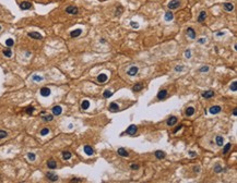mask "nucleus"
<instances>
[{
    "label": "nucleus",
    "mask_w": 237,
    "mask_h": 183,
    "mask_svg": "<svg viewBox=\"0 0 237 183\" xmlns=\"http://www.w3.org/2000/svg\"><path fill=\"white\" fill-rule=\"evenodd\" d=\"M179 5H180L179 0H172V1H169V2H168L167 7L170 9V10H174V9L179 8Z\"/></svg>",
    "instance_id": "1"
},
{
    "label": "nucleus",
    "mask_w": 237,
    "mask_h": 183,
    "mask_svg": "<svg viewBox=\"0 0 237 183\" xmlns=\"http://www.w3.org/2000/svg\"><path fill=\"white\" fill-rule=\"evenodd\" d=\"M66 13H68V14H78L79 9L77 7H74V5H69V7L66 8Z\"/></svg>",
    "instance_id": "2"
},
{
    "label": "nucleus",
    "mask_w": 237,
    "mask_h": 183,
    "mask_svg": "<svg viewBox=\"0 0 237 183\" xmlns=\"http://www.w3.org/2000/svg\"><path fill=\"white\" fill-rule=\"evenodd\" d=\"M137 131H138V128L134 124H131V125L129 126L128 129H127V134H129V135H134L136 133H137Z\"/></svg>",
    "instance_id": "3"
},
{
    "label": "nucleus",
    "mask_w": 237,
    "mask_h": 183,
    "mask_svg": "<svg viewBox=\"0 0 237 183\" xmlns=\"http://www.w3.org/2000/svg\"><path fill=\"white\" fill-rule=\"evenodd\" d=\"M20 8L22 10H28V9L32 8V3L28 2V1H23V2L20 3Z\"/></svg>",
    "instance_id": "4"
},
{
    "label": "nucleus",
    "mask_w": 237,
    "mask_h": 183,
    "mask_svg": "<svg viewBox=\"0 0 237 183\" xmlns=\"http://www.w3.org/2000/svg\"><path fill=\"white\" fill-rule=\"evenodd\" d=\"M39 93H41V95L43 96V97H48L52 92H50V89H49L48 87H43V88H41V92H39Z\"/></svg>",
    "instance_id": "5"
},
{
    "label": "nucleus",
    "mask_w": 237,
    "mask_h": 183,
    "mask_svg": "<svg viewBox=\"0 0 237 183\" xmlns=\"http://www.w3.org/2000/svg\"><path fill=\"white\" fill-rule=\"evenodd\" d=\"M138 71H139V69H138L137 67H131L130 69L128 70V72H127V74L129 75V76H134V75L138 73Z\"/></svg>",
    "instance_id": "6"
},
{
    "label": "nucleus",
    "mask_w": 237,
    "mask_h": 183,
    "mask_svg": "<svg viewBox=\"0 0 237 183\" xmlns=\"http://www.w3.org/2000/svg\"><path fill=\"white\" fill-rule=\"evenodd\" d=\"M27 35H28V37L34 38V39H42L43 38V36H42L39 33H37V32H31V33H28Z\"/></svg>",
    "instance_id": "7"
},
{
    "label": "nucleus",
    "mask_w": 237,
    "mask_h": 183,
    "mask_svg": "<svg viewBox=\"0 0 237 183\" xmlns=\"http://www.w3.org/2000/svg\"><path fill=\"white\" fill-rule=\"evenodd\" d=\"M221 110H222V108L220 106H212L209 111H210V114H216L219 112H221Z\"/></svg>",
    "instance_id": "8"
},
{
    "label": "nucleus",
    "mask_w": 237,
    "mask_h": 183,
    "mask_svg": "<svg viewBox=\"0 0 237 183\" xmlns=\"http://www.w3.org/2000/svg\"><path fill=\"white\" fill-rule=\"evenodd\" d=\"M177 123V118L176 117H170V118H168V120L166 121V124H167L168 126H173L174 124Z\"/></svg>",
    "instance_id": "9"
},
{
    "label": "nucleus",
    "mask_w": 237,
    "mask_h": 183,
    "mask_svg": "<svg viewBox=\"0 0 237 183\" xmlns=\"http://www.w3.org/2000/svg\"><path fill=\"white\" fill-rule=\"evenodd\" d=\"M84 153L88 156H92L93 154H94V150H93V148L90 146V145H85L84 146Z\"/></svg>",
    "instance_id": "10"
},
{
    "label": "nucleus",
    "mask_w": 237,
    "mask_h": 183,
    "mask_svg": "<svg viewBox=\"0 0 237 183\" xmlns=\"http://www.w3.org/2000/svg\"><path fill=\"white\" fill-rule=\"evenodd\" d=\"M117 153H118V155H119V156H121V157H128V156H129L128 152H127V150L125 149V148H122V147L118 148Z\"/></svg>",
    "instance_id": "11"
},
{
    "label": "nucleus",
    "mask_w": 237,
    "mask_h": 183,
    "mask_svg": "<svg viewBox=\"0 0 237 183\" xmlns=\"http://www.w3.org/2000/svg\"><path fill=\"white\" fill-rule=\"evenodd\" d=\"M187 35H188V37H190L191 39L196 38V33H195L192 27H188V29H187Z\"/></svg>",
    "instance_id": "12"
},
{
    "label": "nucleus",
    "mask_w": 237,
    "mask_h": 183,
    "mask_svg": "<svg viewBox=\"0 0 237 183\" xmlns=\"http://www.w3.org/2000/svg\"><path fill=\"white\" fill-rule=\"evenodd\" d=\"M61 112H62V108L60 106H55L54 108H53V114H54V116H59Z\"/></svg>",
    "instance_id": "13"
},
{
    "label": "nucleus",
    "mask_w": 237,
    "mask_h": 183,
    "mask_svg": "<svg viewBox=\"0 0 237 183\" xmlns=\"http://www.w3.org/2000/svg\"><path fill=\"white\" fill-rule=\"evenodd\" d=\"M46 177L50 181H57V180H58V175H56L55 173H53V172H47L46 173Z\"/></svg>",
    "instance_id": "14"
},
{
    "label": "nucleus",
    "mask_w": 237,
    "mask_h": 183,
    "mask_svg": "<svg viewBox=\"0 0 237 183\" xmlns=\"http://www.w3.org/2000/svg\"><path fill=\"white\" fill-rule=\"evenodd\" d=\"M166 96H167V90H166V89L160 90V92H158V94H157V98H158V99H164Z\"/></svg>",
    "instance_id": "15"
},
{
    "label": "nucleus",
    "mask_w": 237,
    "mask_h": 183,
    "mask_svg": "<svg viewBox=\"0 0 237 183\" xmlns=\"http://www.w3.org/2000/svg\"><path fill=\"white\" fill-rule=\"evenodd\" d=\"M205 18H206V12L205 11H201L200 14H199V16H198V22L202 23V22L205 20Z\"/></svg>",
    "instance_id": "16"
},
{
    "label": "nucleus",
    "mask_w": 237,
    "mask_h": 183,
    "mask_svg": "<svg viewBox=\"0 0 237 183\" xmlns=\"http://www.w3.org/2000/svg\"><path fill=\"white\" fill-rule=\"evenodd\" d=\"M107 79H108V77H107V75H106V74H103V73H102V74H100V75L97 76V81H98L100 83H105L106 81H107Z\"/></svg>",
    "instance_id": "17"
},
{
    "label": "nucleus",
    "mask_w": 237,
    "mask_h": 183,
    "mask_svg": "<svg viewBox=\"0 0 237 183\" xmlns=\"http://www.w3.org/2000/svg\"><path fill=\"white\" fill-rule=\"evenodd\" d=\"M223 5H224V9L226 11H233L234 10V5L231 3V2H225Z\"/></svg>",
    "instance_id": "18"
},
{
    "label": "nucleus",
    "mask_w": 237,
    "mask_h": 183,
    "mask_svg": "<svg viewBox=\"0 0 237 183\" xmlns=\"http://www.w3.org/2000/svg\"><path fill=\"white\" fill-rule=\"evenodd\" d=\"M155 157L157 159H163V158H165V153L163 150H156L155 152Z\"/></svg>",
    "instance_id": "19"
},
{
    "label": "nucleus",
    "mask_w": 237,
    "mask_h": 183,
    "mask_svg": "<svg viewBox=\"0 0 237 183\" xmlns=\"http://www.w3.org/2000/svg\"><path fill=\"white\" fill-rule=\"evenodd\" d=\"M47 166H48L49 169H55V168L57 167V163H56V161H55L54 159H50V160L47 161Z\"/></svg>",
    "instance_id": "20"
},
{
    "label": "nucleus",
    "mask_w": 237,
    "mask_h": 183,
    "mask_svg": "<svg viewBox=\"0 0 237 183\" xmlns=\"http://www.w3.org/2000/svg\"><path fill=\"white\" fill-rule=\"evenodd\" d=\"M109 110L113 111V112H115V111H118L119 110V106L117 105L116 103H111V105H109Z\"/></svg>",
    "instance_id": "21"
},
{
    "label": "nucleus",
    "mask_w": 237,
    "mask_h": 183,
    "mask_svg": "<svg viewBox=\"0 0 237 183\" xmlns=\"http://www.w3.org/2000/svg\"><path fill=\"white\" fill-rule=\"evenodd\" d=\"M81 33H82V31H81L80 29H78V30H74V31H72L71 33H70V36L71 37H78V36H80Z\"/></svg>",
    "instance_id": "22"
},
{
    "label": "nucleus",
    "mask_w": 237,
    "mask_h": 183,
    "mask_svg": "<svg viewBox=\"0 0 237 183\" xmlns=\"http://www.w3.org/2000/svg\"><path fill=\"white\" fill-rule=\"evenodd\" d=\"M213 96H214V92H212V90H208V92L202 93V97H204V98H211Z\"/></svg>",
    "instance_id": "23"
},
{
    "label": "nucleus",
    "mask_w": 237,
    "mask_h": 183,
    "mask_svg": "<svg viewBox=\"0 0 237 183\" xmlns=\"http://www.w3.org/2000/svg\"><path fill=\"white\" fill-rule=\"evenodd\" d=\"M142 88H143V85H142L141 83H137V84L132 87V90H133V92H140Z\"/></svg>",
    "instance_id": "24"
},
{
    "label": "nucleus",
    "mask_w": 237,
    "mask_h": 183,
    "mask_svg": "<svg viewBox=\"0 0 237 183\" xmlns=\"http://www.w3.org/2000/svg\"><path fill=\"white\" fill-rule=\"evenodd\" d=\"M193 114H195V108H193V107H188L187 110H186V116L190 117V116H192Z\"/></svg>",
    "instance_id": "25"
},
{
    "label": "nucleus",
    "mask_w": 237,
    "mask_h": 183,
    "mask_svg": "<svg viewBox=\"0 0 237 183\" xmlns=\"http://www.w3.org/2000/svg\"><path fill=\"white\" fill-rule=\"evenodd\" d=\"M89 107H90V101L89 100H83L82 104H81V108H82L83 110H86V109H89Z\"/></svg>",
    "instance_id": "26"
},
{
    "label": "nucleus",
    "mask_w": 237,
    "mask_h": 183,
    "mask_svg": "<svg viewBox=\"0 0 237 183\" xmlns=\"http://www.w3.org/2000/svg\"><path fill=\"white\" fill-rule=\"evenodd\" d=\"M215 141H216V144L219 145V146H223V143H224V138H223L222 136L217 135V136L215 137Z\"/></svg>",
    "instance_id": "27"
},
{
    "label": "nucleus",
    "mask_w": 237,
    "mask_h": 183,
    "mask_svg": "<svg viewBox=\"0 0 237 183\" xmlns=\"http://www.w3.org/2000/svg\"><path fill=\"white\" fill-rule=\"evenodd\" d=\"M174 19V14L172 12H166L165 13V20L166 21H172Z\"/></svg>",
    "instance_id": "28"
},
{
    "label": "nucleus",
    "mask_w": 237,
    "mask_h": 183,
    "mask_svg": "<svg viewBox=\"0 0 237 183\" xmlns=\"http://www.w3.org/2000/svg\"><path fill=\"white\" fill-rule=\"evenodd\" d=\"M62 158H63L64 160H68L71 158V153L70 152H63L62 153Z\"/></svg>",
    "instance_id": "29"
},
{
    "label": "nucleus",
    "mask_w": 237,
    "mask_h": 183,
    "mask_svg": "<svg viewBox=\"0 0 237 183\" xmlns=\"http://www.w3.org/2000/svg\"><path fill=\"white\" fill-rule=\"evenodd\" d=\"M2 54H3L5 57H8V58H10L11 56H12V51H11L10 49H5V50L2 51Z\"/></svg>",
    "instance_id": "30"
},
{
    "label": "nucleus",
    "mask_w": 237,
    "mask_h": 183,
    "mask_svg": "<svg viewBox=\"0 0 237 183\" xmlns=\"http://www.w3.org/2000/svg\"><path fill=\"white\" fill-rule=\"evenodd\" d=\"M213 169H214V171H215L216 173H220V172H222V171H223V168H222L221 166L219 165V163H216V165L214 166Z\"/></svg>",
    "instance_id": "31"
},
{
    "label": "nucleus",
    "mask_w": 237,
    "mask_h": 183,
    "mask_svg": "<svg viewBox=\"0 0 237 183\" xmlns=\"http://www.w3.org/2000/svg\"><path fill=\"white\" fill-rule=\"evenodd\" d=\"M231 146H232V145H231V143H227V144L224 146V149H223V154H224V155L227 154V153H228V150L231 149Z\"/></svg>",
    "instance_id": "32"
},
{
    "label": "nucleus",
    "mask_w": 237,
    "mask_h": 183,
    "mask_svg": "<svg viewBox=\"0 0 237 183\" xmlns=\"http://www.w3.org/2000/svg\"><path fill=\"white\" fill-rule=\"evenodd\" d=\"M111 95H113V93H111V90H109V89H106L105 92H104V93H103L104 98H109Z\"/></svg>",
    "instance_id": "33"
},
{
    "label": "nucleus",
    "mask_w": 237,
    "mask_h": 183,
    "mask_svg": "<svg viewBox=\"0 0 237 183\" xmlns=\"http://www.w3.org/2000/svg\"><path fill=\"white\" fill-rule=\"evenodd\" d=\"M13 44H14V40H13L12 38H8L7 40H5V45L8 47H12Z\"/></svg>",
    "instance_id": "34"
},
{
    "label": "nucleus",
    "mask_w": 237,
    "mask_h": 183,
    "mask_svg": "<svg viewBox=\"0 0 237 183\" xmlns=\"http://www.w3.org/2000/svg\"><path fill=\"white\" fill-rule=\"evenodd\" d=\"M48 133H49V129H48V128H44V129L41 130V135H43V136L47 135Z\"/></svg>",
    "instance_id": "35"
},
{
    "label": "nucleus",
    "mask_w": 237,
    "mask_h": 183,
    "mask_svg": "<svg viewBox=\"0 0 237 183\" xmlns=\"http://www.w3.org/2000/svg\"><path fill=\"white\" fill-rule=\"evenodd\" d=\"M53 119H54V117H53L52 114H47V116L43 117V120H44V121H52Z\"/></svg>",
    "instance_id": "36"
},
{
    "label": "nucleus",
    "mask_w": 237,
    "mask_h": 183,
    "mask_svg": "<svg viewBox=\"0 0 237 183\" xmlns=\"http://www.w3.org/2000/svg\"><path fill=\"white\" fill-rule=\"evenodd\" d=\"M25 112L27 114H32L34 112V107H32V106H30V107H27V108L25 109Z\"/></svg>",
    "instance_id": "37"
},
{
    "label": "nucleus",
    "mask_w": 237,
    "mask_h": 183,
    "mask_svg": "<svg viewBox=\"0 0 237 183\" xmlns=\"http://www.w3.org/2000/svg\"><path fill=\"white\" fill-rule=\"evenodd\" d=\"M27 158L31 160V161H34V160H35V158H36V156H35V154H33V153H28Z\"/></svg>",
    "instance_id": "38"
},
{
    "label": "nucleus",
    "mask_w": 237,
    "mask_h": 183,
    "mask_svg": "<svg viewBox=\"0 0 237 183\" xmlns=\"http://www.w3.org/2000/svg\"><path fill=\"white\" fill-rule=\"evenodd\" d=\"M8 136V133L5 131H3V130H0V139L1 138H5V137Z\"/></svg>",
    "instance_id": "39"
},
{
    "label": "nucleus",
    "mask_w": 237,
    "mask_h": 183,
    "mask_svg": "<svg viewBox=\"0 0 237 183\" xmlns=\"http://www.w3.org/2000/svg\"><path fill=\"white\" fill-rule=\"evenodd\" d=\"M231 90L232 92H236L237 90V82H233L231 85Z\"/></svg>",
    "instance_id": "40"
},
{
    "label": "nucleus",
    "mask_w": 237,
    "mask_h": 183,
    "mask_svg": "<svg viewBox=\"0 0 237 183\" xmlns=\"http://www.w3.org/2000/svg\"><path fill=\"white\" fill-rule=\"evenodd\" d=\"M32 79H33V81H36V82H39V81L43 80V77L38 76V75H33V76H32Z\"/></svg>",
    "instance_id": "41"
},
{
    "label": "nucleus",
    "mask_w": 237,
    "mask_h": 183,
    "mask_svg": "<svg viewBox=\"0 0 237 183\" xmlns=\"http://www.w3.org/2000/svg\"><path fill=\"white\" fill-rule=\"evenodd\" d=\"M140 168V166L139 165H136V163H132V165H130V169L131 170H138Z\"/></svg>",
    "instance_id": "42"
},
{
    "label": "nucleus",
    "mask_w": 237,
    "mask_h": 183,
    "mask_svg": "<svg viewBox=\"0 0 237 183\" xmlns=\"http://www.w3.org/2000/svg\"><path fill=\"white\" fill-rule=\"evenodd\" d=\"M122 10H124V9H122V7H121V5H119L118 8H117V10H116V15H120L121 12H122Z\"/></svg>",
    "instance_id": "43"
},
{
    "label": "nucleus",
    "mask_w": 237,
    "mask_h": 183,
    "mask_svg": "<svg viewBox=\"0 0 237 183\" xmlns=\"http://www.w3.org/2000/svg\"><path fill=\"white\" fill-rule=\"evenodd\" d=\"M130 25H131L132 27H134V29H137V27H139V24H138L137 22H134V21H131V22H130Z\"/></svg>",
    "instance_id": "44"
},
{
    "label": "nucleus",
    "mask_w": 237,
    "mask_h": 183,
    "mask_svg": "<svg viewBox=\"0 0 237 183\" xmlns=\"http://www.w3.org/2000/svg\"><path fill=\"white\" fill-rule=\"evenodd\" d=\"M199 71H200V72H208V71H209V67H202V68H200Z\"/></svg>",
    "instance_id": "45"
},
{
    "label": "nucleus",
    "mask_w": 237,
    "mask_h": 183,
    "mask_svg": "<svg viewBox=\"0 0 237 183\" xmlns=\"http://www.w3.org/2000/svg\"><path fill=\"white\" fill-rule=\"evenodd\" d=\"M185 56H186V58H190L191 57V51H190V50H186V51H185Z\"/></svg>",
    "instance_id": "46"
},
{
    "label": "nucleus",
    "mask_w": 237,
    "mask_h": 183,
    "mask_svg": "<svg viewBox=\"0 0 237 183\" xmlns=\"http://www.w3.org/2000/svg\"><path fill=\"white\" fill-rule=\"evenodd\" d=\"M183 126H184V125H183V124H179V125H178V126H177V128H176V129H175V130H174V131H173V132H174V133H177V132H178V131H179V130H180V129H181V128H183Z\"/></svg>",
    "instance_id": "47"
},
{
    "label": "nucleus",
    "mask_w": 237,
    "mask_h": 183,
    "mask_svg": "<svg viewBox=\"0 0 237 183\" xmlns=\"http://www.w3.org/2000/svg\"><path fill=\"white\" fill-rule=\"evenodd\" d=\"M205 41H206V39H205V38H203V37H202V38H200V39H199V43H200V44H204V43H205Z\"/></svg>",
    "instance_id": "48"
},
{
    "label": "nucleus",
    "mask_w": 237,
    "mask_h": 183,
    "mask_svg": "<svg viewBox=\"0 0 237 183\" xmlns=\"http://www.w3.org/2000/svg\"><path fill=\"white\" fill-rule=\"evenodd\" d=\"M175 70H176V71H183V70H184V67H176Z\"/></svg>",
    "instance_id": "49"
},
{
    "label": "nucleus",
    "mask_w": 237,
    "mask_h": 183,
    "mask_svg": "<svg viewBox=\"0 0 237 183\" xmlns=\"http://www.w3.org/2000/svg\"><path fill=\"white\" fill-rule=\"evenodd\" d=\"M193 170H195V172H199V171H200V167H195Z\"/></svg>",
    "instance_id": "50"
},
{
    "label": "nucleus",
    "mask_w": 237,
    "mask_h": 183,
    "mask_svg": "<svg viewBox=\"0 0 237 183\" xmlns=\"http://www.w3.org/2000/svg\"><path fill=\"white\" fill-rule=\"evenodd\" d=\"M189 154H190V156H191V157H195V156H196V153H195V152H192V150H191V152H189Z\"/></svg>",
    "instance_id": "51"
},
{
    "label": "nucleus",
    "mask_w": 237,
    "mask_h": 183,
    "mask_svg": "<svg viewBox=\"0 0 237 183\" xmlns=\"http://www.w3.org/2000/svg\"><path fill=\"white\" fill-rule=\"evenodd\" d=\"M82 180H80V179H73V180H71V182H81Z\"/></svg>",
    "instance_id": "52"
},
{
    "label": "nucleus",
    "mask_w": 237,
    "mask_h": 183,
    "mask_svg": "<svg viewBox=\"0 0 237 183\" xmlns=\"http://www.w3.org/2000/svg\"><path fill=\"white\" fill-rule=\"evenodd\" d=\"M216 35H217V36H223V35H224V33H223V32H217Z\"/></svg>",
    "instance_id": "53"
},
{
    "label": "nucleus",
    "mask_w": 237,
    "mask_h": 183,
    "mask_svg": "<svg viewBox=\"0 0 237 183\" xmlns=\"http://www.w3.org/2000/svg\"><path fill=\"white\" fill-rule=\"evenodd\" d=\"M233 114H234V116H236V114H237V109H234V111H233Z\"/></svg>",
    "instance_id": "54"
},
{
    "label": "nucleus",
    "mask_w": 237,
    "mask_h": 183,
    "mask_svg": "<svg viewBox=\"0 0 237 183\" xmlns=\"http://www.w3.org/2000/svg\"><path fill=\"white\" fill-rule=\"evenodd\" d=\"M0 31H1V26H0Z\"/></svg>",
    "instance_id": "55"
}]
</instances>
